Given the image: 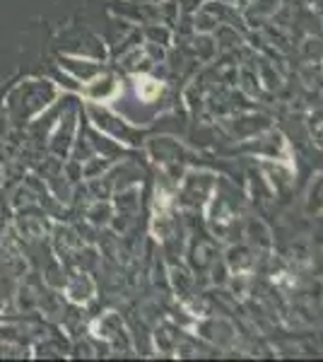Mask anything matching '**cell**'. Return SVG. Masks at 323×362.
<instances>
[{"label": "cell", "mask_w": 323, "mask_h": 362, "mask_svg": "<svg viewBox=\"0 0 323 362\" xmlns=\"http://www.w3.org/2000/svg\"><path fill=\"white\" fill-rule=\"evenodd\" d=\"M82 92L90 99H95V102H109V99L119 95V83H116L114 75H99Z\"/></svg>", "instance_id": "obj_1"}, {"label": "cell", "mask_w": 323, "mask_h": 362, "mask_svg": "<svg viewBox=\"0 0 323 362\" xmlns=\"http://www.w3.org/2000/svg\"><path fill=\"white\" fill-rule=\"evenodd\" d=\"M135 90H138V97L145 99V102H152L157 95H160V83L152 78H138V83H135Z\"/></svg>", "instance_id": "obj_2"}]
</instances>
